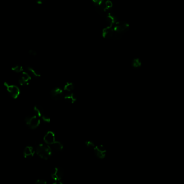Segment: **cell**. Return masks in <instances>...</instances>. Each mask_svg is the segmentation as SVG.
I'll use <instances>...</instances> for the list:
<instances>
[{"label":"cell","instance_id":"cell-1","mask_svg":"<svg viewBox=\"0 0 184 184\" xmlns=\"http://www.w3.org/2000/svg\"><path fill=\"white\" fill-rule=\"evenodd\" d=\"M36 153L42 159L47 160L50 157L52 153V150L49 145L40 144L36 148Z\"/></svg>","mask_w":184,"mask_h":184},{"label":"cell","instance_id":"cell-2","mask_svg":"<svg viewBox=\"0 0 184 184\" xmlns=\"http://www.w3.org/2000/svg\"><path fill=\"white\" fill-rule=\"evenodd\" d=\"M25 122L31 129H35L40 125V119L37 116H27L25 119Z\"/></svg>","mask_w":184,"mask_h":184},{"label":"cell","instance_id":"cell-3","mask_svg":"<svg viewBox=\"0 0 184 184\" xmlns=\"http://www.w3.org/2000/svg\"><path fill=\"white\" fill-rule=\"evenodd\" d=\"M129 27V24L124 22H117L114 27V32L123 35L127 31Z\"/></svg>","mask_w":184,"mask_h":184},{"label":"cell","instance_id":"cell-4","mask_svg":"<svg viewBox=\"0 0 184 184\" xmlns=\"http://www.w3.org/2000/svg\"><path fill=\"white\" fill-rule=\"evenodd\" d=\"M4 85L7 87V91L11 97L14 99H16L18 97L20 94V90L18 87L14 85H9L7 83H4Z\"/></svg>","mask_w":184,"mask_h":184},{"label":"cell","instance_id":"cell-5","mask_svg":"<svg viewBox=\"0 0 184 184\" xmlns=\"http://www.w3.org/2000/svg\"><path fill=\"white\" fill-rule=\"evenodd\" d=\"M33 109H34V111L37 114V116L40 117L44 122H46V123L50 122V118L48 117L47 114H45L44 112L43 109L42 107H40V105H36L34 107Z\"/></svg>","mask_w":184,"mask_h":184},{"label":"cell","instance_id":"cell-6","mask_svg":"<svg viewBox=\"0 0 184 184\" xmlns=\"http://www.w3.org/2000/svg\"><path fill=\"white\" fill-rule=\"evenodd\" d=\"M50 95L52 98L55 100H60L64 97L63 90L60 87L53 89L50 92Z\"/></svg>","mask_w":184,"mask_h":184},{"label":"cell","instance_id":"cell-7","mask_svg":"<svg viewBox=\"0 0 184 184\" xmlns=\"http://www.w3.org/2000/svg\"><path fill=\"white\" fill-rule=\"evenodd\" d=\"M64 172L60 167H55L51 173V177L56 181H60L63 176Z\"/></svg>","mask_w":184,"mask_h":184},{"label":"cell","instance_id":"cell-8","mask_svg":"<svg viewBox=\"0 0 184 184\" xmlns=\"http://www.w3.org/2000/svg\"><path fill=\"white\" fill-rule=\"evenodd\" d=\"M95 154L99 159H104L105 157L107 151L103 145H98L94 148Z\"/></svg>","mask_w":184,"mask_h":184},{"label":"cell","instance_id":"cell-9","mask_svg":"<svg viewBox=\"0 0 184 184\" xmlns=\"http://www.w3.org/2000/svg\"><path fill=\"white\" fill-rule=\"evenodd\" d=\"M114 30L112 26H107L103 30V36L105 38H112L114 35Z\"/></svg>","mask_w":184,"mask_h":184},{"label":"cell","instance_id":"cell-10","mask_svg":"<svg viewBox=\"0 0 184 184\" xmlns=\"http://www.w3.org/2000/svg\"><path fill=\"white\" fill-rule=\"evenodd\" d=\"M44 142L48 145H51L55 141V136L52 131H48L44 137Z\"/></svg>","mask_w":184,"mask_h":184},{"label":"cell","instance_id":"cell-11","mask_svg":"<svg viewBox=\"0 0 184 184\" xmlns=\"http://www.w3.org/2000/svg\"><path fill=\"white\" fill-rule=\"evenodd\" d=\"M30 80L31 77L30 75L26 72H23L21 75L20 77L19 78V83L21 85H27L28 84Z\"/></svg>","mask_w":184,"mask_h":184},{"label":"cell","instance_id":"cell-12","mask_svg":"<svg viewBox=\"0 0 184 184\" xmlns=\"http://www.w3.org/2000/svg\"><path fill=\"white\" fill-rule=\"evenodd\" d=\"M35 154V151L33 148L31 146H27L24 151V156L26 158H30L33 157Z\"/></svg>","mask_w":184,"mask_h":184},{"label":"cell","instance_id":"cell-13","mask_svg":"<svg viewBox=\"0 0 184 184\" xmlns=\"http://www.w3.org/2000/svg\"><path fill=\"white\" fill-rule=\"evenodd\" d=\"M49 145L50 146L51 150H53L56 151H61L63 148V145L61 143L59 142V141H56L53 144Z\"/></svg>","mask_w":184,"mask_h":184},{"label":"cell","instance_id":"cell-14","mask_svg":"<svg viewBox=\"0 0 184 184\" xmlns=\"http://www.w3.org/2000/svg\"><path fill=\"white\" fill-rule=\"evenodd\" d=\"M64 98L67 102L70 103H74V102L77 100L76 97L73 93H71L69 94H67L66 96H65Z\"/></svg>","mask_w":184,"mask_h":184},{"label":"cell","instance_id":"cell-15","mask_svg":"<svg viewBox=\"0 0 184 184\" xmlns=\"http://www.w3.org/2000/svg\"><path fill=\"white\" fill-rule=\"evenodd\" d=\"M27 70L28 71L30 74H31L32 75H33V76H35V77H40L41 76V74L39 71L35 70L34 69L31 67H28Z\"/></svg>","mask_w":184,"mask_h":184},{"label":"cell","instance_id":"cell-16","mask_svg":"<svg viewBox=\"0 0 184 184\" xmlns=\"http://www.w3.org/2000/svg\"><path fill=\"white\" fill-rule=\"evenodd\" d=\"M141 65V62L139 58H135L132 61V66L134 68H139Z\"/></svg>","mask_w":184,"mask_h":184},{"label":"cell","instance_id":"cell-17","mask_svg":"<svg viewBox=\"0 0 184 184\" xmlns=\"http://www.w3.org/2000/svg\"><path fill=\"white\" fill-rule=\"evenodd\" d=\"M74 89V84L72 83H70V82H67V83L65 84V85H64V90L67 91H71L72 90H73Z\"/></svg>","mask_w":184,"mask_h":184},{"label":"cell","instance_id":"cell-18","mask_svg":"<svg viewBox=\"0 0 184 184\" xmlns=\"http://www.w3.org/2000/svg\"><path fill=\"white\" fill-rule=\"evenodd\" d=\"M104 6L105 7V9H106L107 11L110 10L111 8L112 7V2L110 0H107L105 2H104Z\"/></svg>","mask_w":184,"mask_h":184},{"label":"cell","instance_id":"cell-19","mask_svg":"<svg viewBox=\"0 0 184 184\" xmlns=\"http://www.w3.org/2000/svg\"><path fill=\"white\" fill-rule=\"evenodd\" d=\"M12 70H13V71H15V72H17V73H19V72H21L23 71V68L22 66H20L19 65H15L12 67Z\"/></svg>","mask_w":184,"mask_h":184},{"label":"cell","instance_id":"cell-20","mask_svg":"<svg viewBox=\"0 0 184 184\" xmlns=\"http://www.w3.org/2000/svg\"><path fill=\"white\" fill-rule=\"evenodd\" d=\"M85 145L89 148H94L95 147V145L93 142L91 141H87L85 142Z\"/></svg>","mask_w":184,"mask_h":184},{"label":"cell","instance_id":"cell-21","mask_svg":"<svg viewBox=\"0 0 184 184\" xmlns=\"http://www.w3.org/2000/svg\"><path fill=\"white\" fill-rule=\"evenodd\" d=\"M92 1L95 4V6L101 5L104 2V0H92Z\"/></svg>","mask_w":184,"mask_h":184},{"label":"cell","instance_id":"cell-22","mask_svg":"<svg viewBox=\"0 0 184 184\" xmlns=\"http://www.w3.org/2000/svg\"><path fill=\"white\" fill-rule=\"evenodd\" d=\"M35 183L37 184H46L47 181L43 179H37V180L35 181Z\"/></svg>","mask_w":184,"mask_h":184},{"label":"cell","instance_id":"cell-23","mask_svg":"<svg viewBox=\"0 0 184 184\" xmlns=\"http://www.w3.org/2000/svg\"><path fill=\"white\" fill-rule=\"evenodd\" d=\"M29 53L31 56H35L36 55V52L33 50H31L29 51Z\"/></svg>","mask_w":184,"mask_h":184},{"label":"cell","instance_id":"cell-24","mask_svg":"<svg viewBox=\"0 0 184 184\" xmlns=\"http://www.w3.org/2000/svg\"><path fill=\"white\" fill-rule=\"evenodd\" d=\"M35 1H36V2H37V4H41L43 2L44 0H35Z\"/></svg>","mask_w":184,"mask_h":184}]
</instances>
